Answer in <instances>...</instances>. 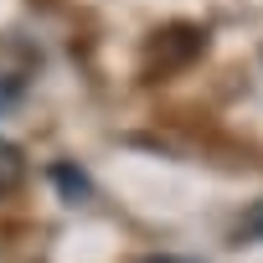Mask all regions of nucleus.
Segmentation results:
<instances>
[{"instance_id":"nucleus-1","label":"nucleus","mask_w":263,"mask_h":263,"mask_svg":"<svg viewBox=\"0 0 263 263\" xmlns=\"http://www.w3.org/2000/svg\"><path fill=\"white\" fill-rule=\"evenodd\" d=\"M21 171H26V165H21V150L0 140V191H11V186L21 181Z\"/></svg>"},{"instance_id":"nucleus-2","label":"nucleus","mask_w":263,"mask_h":263,"mask_svg":"<svg viewBox=\"0 0 263 263\" xmlns=\"http://www.w3.org/2000/svg\"><path fill=\"white\" fill-rule=\"evenodd\" d=\"M52 176H57V181H62V186H67V196H72V201H78V196H83V191H88V181H83V171H78V176H72V165H57V171H52Z\"/></svg>"},{"instance_id":"nucleus-3","label":"nucleus","mask_w":263,"mask_h":263,"mask_svg":"<svg viewBox=\"0 0 263 263\" xmlns=\"http://www.w3.org/2000/svg\"><path fill=\"white\" fill-rule=\"evenodd\" d=\"M237 232H242V237H263V201H258V206L237 222Z\"/></svg>"},{"instance_id":"nucleus-4","label":"nucleus","mask_w":263,"mask_h":263,"mask_svg":"<svg viewBox=\"0 0 263 263\" xmlns=\"http://www.w3.org/2000/svg\"><path fill=\"white\" fill-rule=\"evenodd\" d=\"M150 263H186V258H150Z\"/></svg>"}]
</instances>
